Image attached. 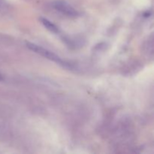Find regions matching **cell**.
<instances>
[{"instance_id": "cell-3", "label": "cell", "mask_w": 154, "mask_h": 154, "mask_svg": "<svg viewBox=\"0 0 154 154\" xmlns=\"http://www.w3.org/2000/svg\"><path fill=\"white\" fill-rule=\"evenodd\" d=\"M40 20L42 22V23L45 26V27H46L48 30H50L51 32L54 33H58L59 32V29L57 26L54 23H53L51 21H50L49 20L47 19V18L41 17Z\"/></svg>"}, {"instance_id": "cell-4", "label": "cell", "mask_w": 154, "mask_h": 154, "mask_svg": "<svg viewBox=\"0 0 154 154\" xmlns=\"http://www.w3.org/2000/svg\"><path fill=\"white\" fill-rule=\"evenodd\" d=\"M2 76L1 73H0V81H2Z\"/></svg>"}, {"instance_id": "cell-2", "label": "cell", "mask_w": 154, "mask_h": 154, "mask_svg": "<svg viewBox=\"0 0 154 154\" xmlns=\"http://www.w3.org/2000/svg\"><path fill=\"white\" fill-rule=\"evenodd\" d=\"M54 7L55 8L56 10L61 12L63 14L66 15L68 17H75L78 16V13L72 5L69 3L66 2L64 1H57L54 3Z\"/></svg>"}, {"instance_id": "cell-1", "label": "cell", "mask_w": 154, "mask_h": 154, "mask_svg": "<svg viewBox=\"0 0 154 154\" xmlns=\"http://www.w3.org/2000/svg\"><path fill=\"white\" fill-rule=\"evenodd\" d=\"M26 46L27 48H29L30 50H32V51H34V52H35L36 54H40V55L49 59L50 60H52V61L55 62V63H58V64L60 65H62V66H69V65L68 64V63H66V62L63 61V60H62L60 57H58L57 54H54V53L51 52V51H48V50L45 49V48H42V47L39 46V45L31 43V42H26Z\"/></svg>"}]
</instances>
